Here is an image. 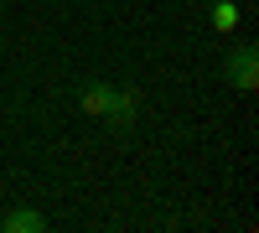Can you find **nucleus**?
<instances>
[{"mask_svg":"<svg viewBox=\"0 0 259 233\" xmlns=\"http://www.w3.org/2000/svg\"><path fill=\"white\" fill-rule=\"evenodd\" d=\"M78 104H83V114L109 119L114 130H130V124H135V94H119L109 83H89V88L78 94Z\"/></svg>","mask_w":259,"mask_h":233,"instance_id":"1","label":"nucleus"},{"mask_svg":"<svg viewBox=\"0 0 259 233\" xmlns=\"http://www.w3.org/2000/svg\"><path fill=\"white\" fill-rule=\"evenodd\" d=\"M223 73H228V83L233 88H254L259 83V52H254V41H239V47L228 52V62H223Z\"/></svg>","mask_w":259,"mask_h":233,"instance_id":"2","label":"nucleus"},{"mask_svg":"<svg viewBox=\"0 0 259 233\" xmlns=\"http://www.w3.org/2000/svg\"><path fill=\"white\" fill-rule=\"evenodd\" d=\"M0 228H6V233H41V228H47V218L31 213V207H16V213L0 218Z\"/></svg>","mask_w":259,"mask_h":233,"instance_id":"3","label":"nucleus"},{"mask_svg":"<svg viewBox=\"0 0 259 233\" xmlns=\"http://www.w3.org/2000/svg\"><path fill=\"white\" fill-rule=\"evenodd\" d=\"M212 26L233 31V26H239V6H233V0H218V6H212Z\"/></svg>","mask_w":259,"mask_h":233,"instance_id":"4","label":"nucleus"}]
</instances>
